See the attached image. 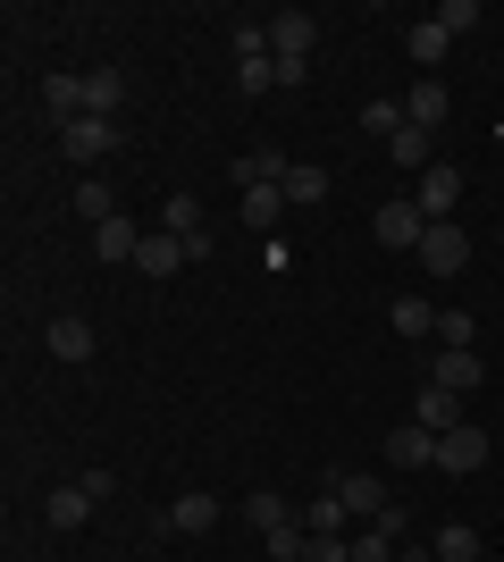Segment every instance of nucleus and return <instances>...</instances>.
I'll return each instance as SVG.
<instances>
[{"instance_id": "dca6fc26", "label": "nucleus", "mask_w": 504, "mask_h": 562, "mask_svg": "<svg viewBox=\"0 0 504 562\" xmlns=\"http://www.w3.org/2000/svg\"><path fill=\"white\" fill-rule=\"evenodd\" d=\"M93 252L101 260H110V269H119V260H135V252H144V235H135V218H101V227H93Z\"/></svg>"}, {"instance_id": "f3484780", "label": "nucleus", "mask_w": 504, "mask_h": 562, "mask_svg": "<svg viewBox=\"0 0 504 562\" xmlns=\"http://www.w3.org/2000/svg\"><path fill=\"white\" fill-rule=\"evenodd\" d=\"M294 520H303L312 538H345V520H354V513H345V495H336V487H320V495H312V504H303Z\"/></svg>"}, {"instance_id": "ddd939ff", "label": "nucleus", "mask_w": 504, "mask_h": 562, "mask_svg": "<svg viewBox=\"0 0 504 562\" xmlns=\"http://www.w3.org/2000/svg\"><path fill=\"white\" fill-rule=\"evenodd\" d=\"M278 193H287L294 211H312V202H328V168H320V160H287V177H278Z\"/></svg>"}, {"instance_id": "aec40b11", "label": "nucleus", "mask_w": 504, "mask_h": 562, "mask_svg": "<svg viewBox=\"0 0 504 562\" xmlns=\"http://www.w3.org/2000/svg\"><path fill=\"white\" fill-rule=\"evenodd\" d=\"M135 269H144V278H168V269H186V244H177L168 227H152L144 252H135Z\"/></svg>"}, {"instance_id": "6e6552de", "label": "nucleus", "mask_w": 504, "mask_h": 562, "mask_svg": "<svg viewBox=\"0 0 504 562\" xmlns=\"http://www.w3.org/2000/svg\"><path fill=\"white\" fill-rule=\"evenodd\" d=\"M336 495H345V513L361 520V529H379V520H395V495L379 487V479H328Z\"/></svg>"}, {"instance_id": "f257e3e1", "label": "nucleus", "mask_w": 504, "mask_h": 562, "mask_svg": "<svg viewBox=\"0 0 504 562\" xmlns=\"http://www.w3.org/2000/svg\"><path fill=\"white\" fill-rule=\"evenodd\" d=\"M101 495H110V470H85V479H68V487H51V504H43L51 529H85Z\"/></svg>"}, {"instance_id": "412c9836", "label": "nucleus", "mask_w": 504, "mask_h": 562, "mask_svg": "<svg viewBox=\"0 0 504 562\" xmlns=\"http://www.w3.org/2000/svg\"><path fill=\"white\" fill-rule=\"evenodd\" d=\"M395 546H404V513L379 529H354V562H395Z\"/></svg>"}, {"instance_id": "7c9ffc66", "label": "nucleus", "mask_w": 504, "mask_h": 562, "mask_svg": "<svg viewBox=\"0 0 504 562\" xmlns=\"http://www.w3.org/2000/svg\"><path fill=\"white\" fill-rule=\"evenodd\" d=\"M471 25H480V0H446V9H437V34H446V43L471 34Z\"/></svg>"}, {"instance_id": "4be33fe9", "label": "nucleus", "mask_w": 504, "mask_h": 562, "mask_svg": "<svg viewBox=\"0 0 504 562\" xmlns=\"http://www.w3.org/2000/svg\"><path fill=\"white\" fill-rule=\"evenodd\" d=\"M244 520H253V529L269 538V529H287V520H294V504H287L278 487H253V495H244Z\"/></svg>"}, {"instance_id": "a878e982", "label": "nucleus", "mask_w": 504, "mask_h": 562, "mask_svg": "<svg viewBox=\"0 0 504 562\" xmlns=\"http://www.w3.org/2000/svg\"><path fill=\"white\" fill-rule=\"evenodd\" d=\"M387 160H395V168H412V177H429V135H421V126H404V135H395V143H387Z\"/></svg>"}, {"instance_id": "cd10ccee", "label": "nucleus", "mask_w": 504, "mask_h": 562, "mask_svg": "<svg viewBox=\"0 0 504 562\" xmlns=\"http://www.w3.org/2000/svg\"><path fill=\"white\" fill-rule=\"evenodd\" d=\"M278 218H287V193H278V186H253V193H244V227H278Z\"/></svg>"}, {"instance_id": "39448f33", "label": "nucleus", "mask_w": 504, "mask_h": 562, "mask_svg": "<svg viewBox=\"0 0 504 562\" xmlns=\"http://www.w3.org/2000/svg\"><path fill=\"white\" fill-rule=\"evenodd\" d=\"M59 151H68V160H110V151H119V117H68V126H59Z\"/></svg>"}, {"instance_id": "0eeeda50", "label": "nucleus", "mask_w": 504, "mask_h": 562, "mask_svg": "<svg viewBox=\"0 0 504 562\" xmlns=\"http://www.w3.org/2000/svg\"><path fill=\"white\" fill-rule=\"evenodd\" d=\"M312 43H320V18H312V9L269 18V59H312Z\"/></svg>"}, {"instance_id": "423d86ee", "label": "nucleus", "mask_w": 504, "mask_h": 562, "mask_svg": "<svg viewBox=\"0 0 504 562\" xmlns=\"http://www.w3.org/2000/svg\"><path fill=\"white\" fill-rule=\"evenodd\" d=\"M437 470H455V479H471V470H488V428H446L437 437Z\"/></svg>"}, {"instance_id": "5701e85b", "label": "nucleus", "mask_w": 504, "mask_h": 562, "mask_svg": "<svg viewBox=\"0 0 504 562\" xmlns=\"http://www.w3.org/2000/svg\"><path fill=\"white\" fill-rule=\"evenodd\" d=\"M429 554L437 562H480V529H471V520H446V529L429 538Z\"/></svg>"}, {"instance_id": "473e14b6", "label": "nucleus", "mask_w": 504, "mask_h": 562, "mask_svg": "<svg viewBox=\"0 0 504 562\" xmlns=\"http://www.w3.org/2000/svg\"><path fill=\"white\" fill-rule=\"evenodd\" d=\"M236 85H244V93H278V59H244Z\"/></svg>"}, {"instance_id": "9b49d317", "label": "nucleus", "mask_w": 504, "mask_h": 562, "mask_svg": "<svg viewBox=\"0 0 504 562\" xmlns=\"http://www.w3.org/2000/svg\"><path fill=\"white\" fill-rule=\"evenodd\" d=\"M168 529H177V538H211L219 529V495H177V504H168Z\"/></svg>"}, {"instance_id": "20e7f679", "label": "nucleus", "mask_w": 504, "mask_h": 562, "mask_svg": "<svg viewBox=\"0 0 504 562\" xmlns=\"http://www.w3.org/2000/svg\"><path fill=\"white\" fill-rule=\"evenodd\" d=\"M160 227L186 244V260H211V227H202V202H193V193H168V202H160Z\"/></svg>"}, {"instance_id": "2f4dec72", "label": "nucleus", "mask_w": 504, "mask_h": 562, "mask_svg": "<svg viewBox=\"0 0 504 562\" xmlns=\"http://www.w3.org/2000/svg\"><path fill=\"white\" fill-rule=\"evenodd\" d=\"M437 345H446V352H471V311H437Z\"/></svg>"}, {"instance_id": "7ed1b4c3", "label": "nucleus", "mask_w": 504, "mask_h": 562, "mask_svg": "<svg viewBox=\"0 0 504 562\" xmlns=\"http://www.w3.org/2000/svg\"><path fill=\"white\" fill-rule=\"evenodd\" d=\"M370 235H379L387 252H421V235H429V218H421V202H379Z\"/></svg>"}, {"instance_id": "4468645a", "label": "nucleus", "mask_w": 504, "mask_h": 562, "mask_svg": "<svg viewBox=\"0 0 504 562\" xmlns=\"http://www.w3.org/2000/svg\"><path fill=\"white\" fill-rule=\"evenodd\" d=\"M412 420L446 437V428H462V395H455V386H437V378H429V386H421V403H412Z\"/></svg>"}, {"instance_id": "1a4fd4ad", "label": "nucleus", "mask_w": 504, "mask_h": 562, "mask_svg": "<svg viewBox=\"0 0 504 562\" xmlns=\"http://www.w3.org/2000/svg\"><path fill=\"white\" fill-rule=\"evenodd\" d=\"M412 202H421V218H429V227H437V218H455V202H462V168L437 160L429 177H421V193H412Z\"/></svg>"}, {"instance_id": "9d476101", "label": "nucleus", "mask_w": 504, "mask_h": 562, "mask_svg": "<svg viewBox=\"0 0 504 562\" xmlns=\"http://www.w3.org/2000/svg\"><path fill=\"white\" fill-rule=\"evenodd\" d=\"M387 462L395 470H437V428H387Z\"/></svg>"}, {"instance_id": "b1692460", "label": "nucleus", "mask_w": 504, "mask_h": 562, "mask_svg": "<svg viewBox=\"0 0 504 562\" xmlns=\"http://www.w3.org/2000/svg\"><path fill=\"white\" fill-rule=\"evenodd\" d=\"M43 110L59 117V126H68V117H85V76H51V85H43Z\"/></svg>"}, {"instance_id": "f8f14e48", "label": "nucleus", "mask_w": 504, "mask_h": 562, "mask_svg": "<svg viewBox=\"0 0 504 562\" xmlns=\"http://www.w3.org/2000/svg\"><path fill=\"white\" fill-rule=\"evenodd\" d=\"M43 345H51V361H93V319H76V311H68V319H51V328H43Z\"/></svg>"}, {"instance_id": "72a5a7b5", "label": "nucleus", "mask_w": 504, "mask_h": 562, "mask_svg": "<svg viewBox=\"0 0 504 562\" xmlns=\"http://www.w3.org/2000/svg\"><path fill=\"white\" fill-rule=\"evenodd\" d=\"M227 43H236V68H244V59H269V25H236Z\"/></svg>"}, {"instance_id": "bb28decb", "label": "nucleus", "mask_w": 504, "mask_h": 562, "mask_svg": "<svg viewBox=\"0 0 504 562\" xmlns=\"http://www.w3.org/2000/svg\"><path fill=\"white\" fill-rule=\"evenodd\" d=\"M404 50H412V68L429 76L437 59H446V34H437V18H421V25H412V34H404Z\"/></svg>"}, {"instance_id": "2eb2a0df", "label": "nucleus", "mask_w": 504, "mask_h": 562, "mask_svg": "<svg viewBox=\"0 0 504 562\" xmlns=\"http://www.w3.org/2000/svg\"><path fill=\"white\" fill-rule=\"evenodd\" d=\"M404 126H421V135L446 126V85H437V76H421V85L404 93Z\"/></svg>"}, {"instance_id": "a211bd4d", "label": "nucleus", "mask_w": 504, "mask_h": 562, "mask_svg": "<svg viewBox=\"0 0 504 562\" xmlns=\"http://www.w3.org/2000/svg\"><path fill=\"white\" fill-rule=\"evenodd\" d=\"M119 101H126L119 68H85V117H119Z\"/></svg>"}, {"instance_id": "c756f323", "label": "nucleus", "mask_w": 504, "mask_h": 562, "mask_svg": "<svg viewBox=\"0 0 504 562\" xmlns=\"http://www.w3.org/2000/svg\"><path fill=\"white\" fill-rule=\"evenodd\" d=\"M361 126H370L379 143H395V135H404V101H370V110H361Z\"/></svg>"}, {"instance_id": "f03ea898", "label": "nucleus", "mask_w": 504, "mask_h": 562, "mask_svg": "<svg viewBox=\"0 0 504 562\" xmlns=\"http://www.w3.org/2000/svg\"><path fill=\"white\" fill-rule=\"evenodd\" d=\"M421 269H429V278H462V269H471V235H462L455 218H437V227L421 235Z\"/></svg>"}, {"instance_id": "6ab92c4d", "label": "nucleus", "mask_w": 504, "mask_h": 562, "mask_svg": "<svg viewBox=\"0 0 504 562\" xmlns=\"http://www.w3.org/2000/svg\"><path fill=\"white\" fill-rule=\"evenodd\" d=\"M429 378H437V386H455V395H471V386L488 378V361H480V352H437Z\"/></svg>"}, {"instance_id": "393cba45", "label": "nucleus", "mask_w": 504, "mask_h": 562, "mask_svg": "<svg viewBox=\"0 0 504 562\" xmlns=\"http://www.w3.org/2000/svg\"><path fill=\"white\" fill-rule=\"evenodd\" d=\"M387 319H395V336H412V345H421V336H437V311L421 303V294H395V311H387Z\"/></svg>"}, {"instance_id": "c85d7f7f", "label": "nucleus", "mask_w": 504, "mask_h": 562, "mask_svg": "<svg viewBox=\"0 0 504 562\" xmlns=\"http://www.w3.org/2000/svg\"><path fill=\"white\" fill-rule=\"evenodd\" d=\"M76 211H85V227H101V218H119V193L101 186V177H85V186H76Z\"/></svg>"}]
</instances>
